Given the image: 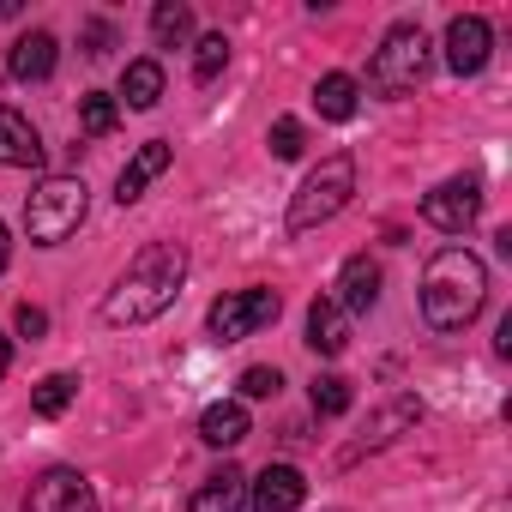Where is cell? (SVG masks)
Wrapping results in <instances>:
<instances>
[{
    "label": "cell",
    "mask_w": 512,
    "mask_h": 512,
    "mask_svg": "<svg viewBox=\"0 0 512 512\" xmlns=\"http://www.w3.org/2000/svg\"><path fill=\"white\" fill-rule=\"evenodd\" d=\"M181 284H187V247L181 241H145L97 314H103V326H145V320L175 308Z\"/></svg>",
    "instance_id": "6da1fadb"
},
{
    "label": "cell",
    "mask_w": 512,
    "mask_h": 512,
    "mask_svg": "<svg viewBox=\"0 0 512 512\" xmlns=\"http://www.w3.org/2000/svg\"><path fill=\"white\" fill-rule=\"evenodd\" d=\"M488 302V266L470 247H440L422 266V320L434 332H464Z\"/></svg>",
    "instance_id": "7a4b0ae2"
},
{
    "label": "cell",
    "mask_w": 512,
    "mask_h": 512,
    "mask_svg": "<svg viewBox=\"0 0 512 512\" xmlns=\"http://www.w3.org/2000/svg\"><path fill=\"white\" fill-rule=\"evenodd\" d=\"M428 67H434V49H428V31L422 25H392L386 37H380V49H374V61H368V91L374 97H410L422 79H428Z\"/></svg>",
    "instance_id": "3957f363"
},
{
    "label": "cell",
    "mask_w": 512,
    "mask_h": 512,
    "mask_svg": "<svg viewBox=\"0 0 512 512\" xmlns=\"http://www.w3.org/2000/svg\"><path fill=\"white\" fill-rule=\"evenodd\" d=\"M350 199H356V157L350 151H332V157H320V169H308V181L296 187L284 223H290V235H308V229L332 223Z\"/></svg>",
    "instance_id": "277c9868"
},
{
    "label": "cell",
    "mask_w": 512,
    "mask_h": 512,
    "mask_svg": "<svg viewBox=\"0 0 512 512\" xmlns=\"http://www.w3.org/2000/svg\"><path fill=\"white\" fill-rule=\"evenodd\" d=\"M85 211H91L85 181H79V175H49V181L25 199V229H31L37 247H61L67 235H79Z\"/></svg>",
    "instance_id": "5b68a950"
},
{
    "label": "cell",
    "mask_w": 512,
    "mask_h": 512,
    "mask_svg": "<svg viewBox=\"0 0 512 512\" xmlns=\"http://www.w3.org/2000/svg\"><path fill=\"white\" fill-rule=\"evenodd\" d=\"M278 314H284V296L278 290H229V296H217L211 308H205V338L211 344H241V338H253V332H266V326H278Z\"/></svg>",
    "instance_id": "8992f818"
},
{
    "label": "cell",
    "mask_w": 512,
    "mask_h": 512,
    "mask_svg": "<svg viewBox=\"0 0 512 512\" xmlns=\"http://www.w3.org/2000/svg\"><path fill=\"white\" fill-rule=\"evenodd\" d=\"M476 211H482V181L476 175H452L434 193H422V223L440 229V235H464L476 223Z\"/></svg>",
    "instance_id": "52a82bcc"
},
{
    "label": "cell",
    "mask_w": 512,
    "mask_h": 512,
    "mask_svg": "<svg viewBox=\"0 0 512 512\" xmlns=\"http://www.w3.org/2000/svg\"><path fill=\"white\" fill-rule=\"evenodd\" d=\"M25 512H97V488H91V476H85V470L55 464V470H43V476L31 482Z\"/></svg>",
    "instance_id": "ba28073f"
},
{
    "label": "cell",
    "mask_w": 512,
    "mask_h": 512,
    "mask_svg": "<svg viewBox=\"0 0 512 512\" xmlns=\"http://www.w3.org/2000/svg\"><path fill=\"white\" fill-rule=\"evenodd\" d=\"M416 422H422V398H410V392H404V398H392V404H386V410H374V416H368V428L338 452V464H356V458H368V452L392 446V440H398L404 428H416Z\"/></svg>",
    "instance_id": "9c48e42d"
},
{
    "label": "cell",
    "mask_w": 512,
    "mask_h": 512,
    "mask_svg": "<svg viewBox=\"0 0 512 512\" xmlns=\"http://www.w3.org/2000/svg\"><path fill=\"white\" fill-rule=\"evenodd\" d=\"M488 55H494L488 19H482V13H458V19L446 25V67H452L458 79H476V73L488 67Z\"/></svg>",
    "instance_id": "30bf717a"
},
{
    "label": "cell",
    "mask_w": 512,
    "mask_h": 512,
    "mask_svg": "<svg viewBox=\"0 0 512 512\" xmlns=\"http://www.w3.org/2000/svg\"><path fill=\"white\" fill-rule=\"evenodd\" d=\"M308 500V476L296 464H266L247 482V512H302Z\"/></svg>",
    "instance_id": "8fae6325"
},
{
    "label": "cell",
    "mask_w": 512,
    "mask_h": 512,
    "mask_svg": "<svg viewBox=\"0 0 512 512\" xmlns=\"http://www.w3.org/2000/svg\"><path fill=\"white\" fill-rule=\"evenodd\" d=\"M0 169H43V133L13 103H0Z\"/></svg>",
    "instance_id": "7c38bea8"
},
{
    "label": "cell",
    "mask_w": 512,
    "mask_h": 512,
    "mask_svg": "<svg viewBox=\"0 0 512 512\" xmlns=\"http://www.w3.org/2000/svg\"><path fill=\"white\" fill-rule=\"evenodd\" d=\"M169 157H175V145H169V139H145V145L127 157V169L115 175V199H121V205L145 199V187H151V181L169 169Z\"/></svg>",
    "instance_id": "4fadbf2b"
},
{
    "label": "cell",
    "mask_w": 512,
    "mask_h": 512,
    "mask_svg": "<svg viewBox=\"0 0 512 512\" xmlns=\"http://www.w3.org/2000/svg\"><path fill=\"white\" fill-rule=\"evenodd\" d=\"M344 314H374L380 302V260H368V253H350L344 272H338V296H332Z\"/></svg>",
    "instance_id": "5bb4252c"
},
{
    "label": "cell",
    "mask_w": 512,
    "mask_h": 512,
    "mask_svg": "<svg viewBox=\"0 0 512 512\" xmlns=\"http://www.w3.org/2000/svg\"><path fill=\"white\" fill-rule=\"evenodd\" d=\"M55 55H61V43H55L49 31H25V37L13 43V55H7V73H13L19 85H43V79L55 73Z\"/></svg>",
    "instance_id": "9a60e30c"
},
{
    "label": "cell",
    "mask_w": 512,
    "mask_h": 512,
    "mask_svg": "<svg viewBox=\"0 0 512 512\" xmlns=\"http://www.w3.org/2000/svg\"><path fill=\"white\" fill-rule=\"evenodd\" d=\"M308 350L314 356H344L350 350V314L332 296H314V308H308Z\"/></svg>",
    "instance_id": "2e32d148"
},
{
    "label": "cell",
    "mask_w": 512,
    "mask_h": 512,
    "mask_svg": "<svg viewBox=\"0 0 512 512\" xmlns=\"http://www.w3.org/2000/svg\"><path fill=\"white\" fill-rule=\"evenodd\" d=\"M247 434H253V422H247V404H241V398H217V404L199 410V440H205V446L223 452V446H241Z\"/></svg>",
    "instance_id": "e0dca14e"
},
{
    "label": "cell",
    "mask_w": 512,
    "mask_h": 512,
    "mask_svg": "<svg viewBox=\"0 0 512 512\" xmlns=\"http://www.w3.org/2000/svg\"><path fill=\"white\" fill-rule=\"evenodd\" d=\"M187 512H247V476H241L235 464L211 470V476H205V482L193 488Z\"/></svg>",
    "instance_id": "ac0fdd59"
},
{
    "label": "cell",
    "mask_w": 512,
    "mask_h": 512,
    "mask_svg": "<svg viewBox=\"0 0 512 512\" xmlns=\"http://www.w3.org/2000/svg\"><path fill=\"white\" fill-rule=\"evenodd\" d=\"M356 103H362V85H356L350 73H326V79L314 85V109H320V121H350Z\"/></svg>",
    "instance_id": "d6986e66"
},
{
    "label": "cell",
    "mask_w": 512,
    "mask_h": 512,
    "mask_svg": "<svg viewBox=\"0 0 512 512\" xmlns=\"http://www.w3.org/2000/svg\"><path fill=\"white\" fill-rule=\"evenodd\" d=\"M121 97H127V109H157L163 103V67L157 61H127Z\"/></svg>",
    "instance_id": "ffe728a7"
},
{
    "label": "cell",
    "mask_w": 512,
    "mask_h": 512,
    "mask_svg": "<svg viewBox=\"0 0 512 512\" xmlns=\"http://www.w3.org/2000/svg\"><path fill=\"white\" fill-rule=\"evenodd\" d=\"M151 37H157V49H181L193 37V7H181V0H157V7H151Z\"/></svg>",
    "instance_id": "44dd1931"
},
{
    "label": "cell",
    "mask_w": 512,
    "mask_h": 512,
    "mask_svg": "<svg viewBox=\"0 0 512 512\" xmlns=\"http://www.w3.org/2000/svg\"><path fill=\"white\" fill-rule=\"evenodd\" d=\"M73 398H79V374H43L37 392H31V410H37L43 422H55V416H67Z\"/></svg>",
    "instance_id": "7402d4cb"
},
{
    "label": "cell",
    "mask_w": 512,
    "mask_h": 512,
    "mask_svg": "<svg viewBox=\"0 0 512 512\" xmlns=\"http://www.w3.org/2000/svg\"><path fill=\"white\" fill-rule=\"evenodd\" d=\"M115 121H121V103H115L109 91H85V97H79V133L109 139V133H115Z\"/></svg>",
    "instance_id": "603a6c76"
},
{
    "label": "cell",
    "mask_w": 512,
    "mask_h": 512,
    "mask_svg": "<svg viewBox=\"0 0 512 512\" xmlns=\"http://www.w3.org/2000/svg\"><path fill=\"white\" fill-rule=\"evenodd\" d=\"M223 67H229V37H223V31L199 37V49H193V79H199V85H211Z\"/></svg>",
    "instance_id": "cb8c5ba5"
},
{
    "label": "cell",
    "mask_w": 512,
    "mask_h": 512,
    "mask_svg": "<svg viewBox=\"0 0 512 512\" xmlns=\"http://www.w3.org/2000/svg\"><path fill=\"white\" fill-rule=\"evenodd\" d=\"M308 398H314L320 416H344V410H350V380H344V374H320Z\"/></svg>",
    "instance_id": "d4e9b609"
},
{
    "label": "cell",
    "mask_w": 512,
    "mask_h": 512,
    "mask_svg": "<svg viewBox=\"0 0 512 512\" xmlns=\"http://www.w3.org/2000/svg\"><path fill=\"white\" fill-rule=\"evenodd\" d=\"M272 157H278V163H296V157H302V121H296V115H278V121H272Z\"/></svg>",
    "instance_id": "484cf974"
},
{
    "label": "cell",
    "mask_w": 512,
    "mask_h": 512,
    "mask_svg": "<svg viewBox=\"0 0 512 512\" xmlns=\"http://www.w3.org/2000/svg\"><path fill=\"white\" fill-rule=\"evenodd\" d=\"M79 43H85V55H91V61H103V55L115 49V25H109V19H85Z\"/></svg>",
    "instance_id": "4316f807"
},
{
    "label": "cell",
    "mask_w": 512,
    "mask_h": 512,
    "mask_svg": "<svg viewBox=\"0 0 512 512\" xmlns=\"http://www.w3.org/2000/svg\"><path fill=\"white\" fill-rule=\"evenodd\" d=\"M278 386H284L278 368H247L241 374V398H278Z\"/></svg>",
    "instance_id": "83f0119b"
},
{
    "label": "cell",
    "mask_w": 512,
    "mask_h": 512,
    "mask_svg": "<svg viewBox=\"0 0 512 512\" xmlns=\"http://www.w3.org/2000/svg\"><path fill=\"white\" fill-rule=\"evenodd\" d=\"M13 320H19V332H25V338H43V332H49V314H43V308H31V302H25Z\"/></svg>",
    "instance_id": "f1b7e54d"
},
{
    "label": "cell",
    "mask_w": 512,
    "mask_h": 512,
    "mask_svg": "<svg viewBox=\"0 0 512 512\" xmlns=\"http://www.w3.org/2000/svg\"><path fill=\"white\" fill-rule=\"evenodd\" d=\"M7 260H13V235H7V223H0V272H7Z\"/></svg>",
    "instance_id": "f546056e"
},
{
    "label": "cell",
    "mask_w": 512,
    "mask_h": 512,
    "mask_svg": "<svg viewBox=\"0 0 512 512\" xmlns=\"http://www.w3.org/2000/svg\"><path fill=\"white\" fill-rule=\"evenodd\" d=\"M7 368H13V344H7V332H0V380H7Z\"/></svg>",
    "instance_id": "4dcf8cb0"
}]
</instances>
